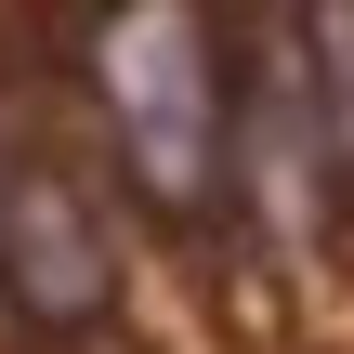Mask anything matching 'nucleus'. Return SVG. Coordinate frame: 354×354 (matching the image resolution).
<instances>
[{"mask_svg":"<svg viewBox=\"0 0 354 354\" xmlns=\"http://www.w3.org/2000/svg\"><path fill=\"white\" fill-rule=\"evenodd\" d=\"M92 92H105V131H118V171L158 197V210H210L223 184V79H210V26L197 0H118L92 26Z\"/></svg>","mask_w":354,"mask_h":354,"instance_id":"1","label":"nucleus"},{"mask_svg":"<svg viewBox=\"0 0 354 354\" xmlns=\"http://www.w3.org/2000/svg\"><path fill=\"white\" fill-rule=\"evenodd\" d=\"M0 302L26 328H105V302H118V250H105L79 171L53 158V131L26 118V92H0Z\"/></svg>","mask_w":354,"mask_h":354,"instance_id":"2","label":"nucleus"}]
</instances>
